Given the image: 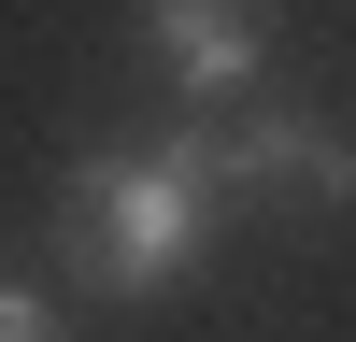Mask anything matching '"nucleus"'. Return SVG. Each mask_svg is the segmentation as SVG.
Wrapping results in <instances>:
<instances>
[{"mask_svg": "<svg viewBox=\"0 0 356 342\" xmlns=\"http://www.w3.org/2000/svg\"><path fill=\"white\" fill-rule=\"evenodd\" d=\"M228 200L243 186H228V142L214 129L129 142V157H86L72 186H57V256H72L86 285H114V300H157V285L214 243Z\"/></svg>", "mask_w": 356, "mask_h": 342, "instance_id": "f257e3e1", "label": "nucleus"}, {"mask_svg": "<svg viewBox=\"0 0 356 342\" xmlns=\"http://www.w3.org/2000/svg\"><path fill=\"white\" fill-rule=\"evenodd\" d=\"M228 186L285 200V214H342L356 200V142L328 114H243V129H228Z\"/></svg>", "mask_w": 356, "mask_h": 342, "instance_id": "f03ea898", "label": "nucleus"}, {"mask_svg": "<svg viewBox=\"0 0 356 342\" xmlns=\"http://www.w3.org/2000/svg\"><path fill=\"white\" fill-rule=\"evenodd\" d=\"M143 43H157V72L186 86V100H228V86L271 57V0H157Z\"/></svg>", "mask_w": 356, "mask_h": 342, "instance_id": "7ed1b4c3", "label": "nucleus"}, {"mask_svg": "<svg viewBox=\"0 0 356 342\" xmlns=\"http://www.w3.org/2000/svg\"><path fill=\"white\" fill-rule=\"evenodd\" d=\"M0 342H57V314H43V285H15V300H0Z\"/></svg>", "mask_w": 356, "mask_h": 342, "instance_id": "20e7f679", "label": "nucleus"}]
</instances>
